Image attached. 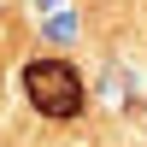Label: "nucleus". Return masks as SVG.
Listing matches in <instances>:
<instances>
[{
  "instance_id": "nucleus-1",
  "label": "nucleus",
  "mask_w": 147,
  "mask_h": 147,
  "mask_svg": "<svg viewBox=\"0 0 147 147\" xmlns=\"http://www.w3.org/2000/svg\"><path fill=\"white\" fill-rule=\"evenodd\" d=\"M24 94L41 118H77L82 112V77L65 59H30L24 65Z\"/></svg>"
}]
</instances>
